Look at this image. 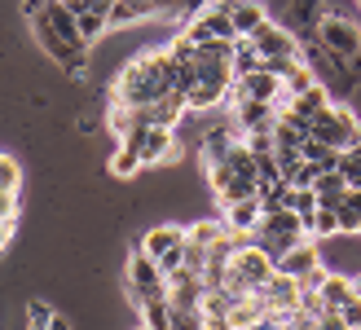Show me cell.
Returning <instances> with one entry per match:
<instances>
[{"label": "cell", "instance_id": "6da1fadb", "mask_svg": "<svg viewBox=\"0 0 361 330\" xmlns=\"http://www.w3.org/2000/svg\"><path fill=\"white\" fill-rule=\"evenodd\" d=\"M172 71H176V58L168 49H146L119 71V80L111 84V97L123 102V106H150V102H164L172 88Z\"/></svg>", "mask_w": 361, "mask_h": 330}, {"label": "cell", "instance_id": "7a4b0ae2", "mask_svg": "<svg viewBox=\"0 0 361 330\" xmlns=\"http://www.w3.org/2000/svg\"><path fill=\"white\" fill-rule=\"evenodd\" d=\"M44 9H49V5H44ZM27 23H31V31H35V44H40L71 80H84V71H88V44L58 35V27L49 23V13H35V18H27Z\"/></svg>", "mask_w": 361, "mask_h": 330}, {"label": "cell", "instance_id": "3957f363", "mask_svg": "<svg viewBox=\"0 0 361 330\" xmlns=\"http://www.w3.org/2000/svg\"><path fill=\"white\" fill-rule=\"evenodd\" d=\"M304 238H309V233H304V220H300L291 207H278V212H264V216H260V225H256V233H251V243H256L264 255H274V264H278L295 243H304Z\"/></svg>", "mask_w": 361, "mask_h": 330}, {"label": "cell", "instance_id": "277c9868", "mask_svg": "<svg viewBox=\"0 0 361 330\" xmlns=\"http://www.w3.org/2000/svg\"><path fill=\"white\" fill-rule=\"evenodd\" d=\"M274 255H264L256 243H243L238 251H233L229 255V273H225V286H233V291H238V295H256V291L269 282V278H274Z\"/></svg>", "mask_w": 361, "mask_h": 330}, {"label": "cell", "instance_id": "5b68a950", "mask_svg": "<svg viewBox=\"0 0 361 330\" xmlns=\"http://www.w3.org/2000/svg\"><path fill=\"white\" fill-rule=\"evenodd\" d=\"M123 291H128L133 308L150 304V300H168V273L137 247V251L128 255V269H123Z\"/></svg>", "mask_w": 361, "mask_h": 330}, {"label": "cell", "instance_id": "8992f818", "mask_svg": "<svg viewBox=\"0 0 361 330\" xmlns=\"http://www.w3.org/2000/svg\"><path fill=\"white\" fill-rule=\"evenodd\" d=\"M309 137L331 145V150H348L353 141H361V123H357V115L348 106H322L309 119Z\"/></svg>", "mask_w": 361, "mask_h": 330}, {"label": "cell", "instance_id": "52a82bcc", "mask_svg": "<svg viewBox=\"0 0 361 330\" xmlns=\"http://www.w3.org/2000/svg\"><path fill=\"white\" fill-rule=\"evenodd\" d=\"M180 31H185L194 44H203V40H238V31H233V23H229V9L221 5V0H207L203 9H194L185 23H180Z\"/></svg>", "mask_w": 361, "mask_h": 330}, {"label": "cell", "instance_id": "ba28073f", "mask_svg": "<svg viewBox=\"0 0 361 330\" xmlns=\"http://www.w3.org/2000/svg\"><path fill=\"white\" fill-rule=\"evenodd\" d=\"M119 145L137 150V159L146 163V168H154V163H168V159L176 154V137H172V128H154V123H137Z\"/></svg>", "mask_w": 361, "mask_h": 330}, {"label": "cell", "instance_id": "9c48e42d", "mask_svg": "<svg viewBox=\"0 0 361 330\" xmlns=\"http://www.w3.org/2000/svg\"><path fill=\"white\" fill-rule=\"evenodd\" d=\"M313 40L317 44H326L331 53H339V58H353V53L361 49V31L357 23H348V18H339V13H322L317 18V31H313Z\"/></svg>", "mask_w": 361, "mask_h": 330}, {"label": "cell", "instance_id": "30bf717a", "mask_svg": "<svg viewBox=\"0 0 361 330\" xmlns=\"http://www.w3.org/2000/svg\"><path fill=\"white\" fill-rule=\"evenodd\" d=\"M238 97H251V102H278L286 97V88H282V75H274V71H247V75L233 80L229 88V102H238Z\"/></svg>", "mask_w": 361, "mask_h": 330}, {"label": "cell", "instance_id": "8fae6325", "mask_svg": "<svg viewBox=\"0 0 361 330\" xmlns=\"http://www.w3.org/2000/svg\"><path fill=\"white\" fill-rule=\"evenodd\" d=\"M233 110V123H238V133H274V123H278V102H251V97H238V102H229Z\"/></svg>", "mask_w": 361, "mask_h": 330}, {"label": "cell", "instance_id": "7c38bea8", "mask_svg": "<svg viewBox=\"0 0 361 330\" xmlns=\"http://www.w3.org/2000/svg\"><path fill=\"white\" fill-rule=\"evenodd\" d=\"M207 181H212V194L221 198V207L238 203V198H256V194H260V185H256V181L238 176V172L229 168V163H216V168H207Z\"/></svg>", "mask_w": 361, "mask_h": 330}, {"label": "cell", "instance_id": "4fadbf2b", "mask_svg": "<svg viewBox=\"0 0 361 330\" xmlns=\"http://www.w3.org/2000/svg\"><path fill=\"white\" fill-rule=\"evenodd\" d=\"M247 40L256 44L260 58H295V53H300V40H295V35L286 31V27H278V23H269V18L247 35Z\"/></svg>", "mask_w": 361, "mask_h": 330}, {"label": "cell", "instance_id": "5bb4252c", "mask_svg": "<svg viewBox=\"0 0 361 330\" xmlns=\"http://www.w3.org/2000/svg\"><path fill=\"white\" fill-rule=\"evenodd\" d=\"M260 300H264L269 313H295V308H300V282L291 278V273L274 269V278L260 286Z\"/></svg>", "mask_w": 361, "mask_h": 330}, {"label": "cell", "instance_id": "9a60e30c", "mask_svg": "<svg viewBox=\"0 0 361 330\" xmlns=\"http://www.w3.org/2000/svg\"><path fill=\"white\" fill-rule=\"evenodd\" d=\"M243 141V133H238V123H221V128H207L203 133V168H216V163H221L233 145Z\"/></svg>", "mask_w": 361, "mask_h": 330}, {"label": "cell", "instance_id": "2e32d148", "mask_svg": "<svg viewBox=\"0 0 361 330\" xmlns=\"http://www.w3.org/2000/svg\"><path fill=\"white\" fill-rule=\"evenodd\" d=\"M278 269H282V273H291L295 282H300V278H309L313 269H322L317 243H313V238H304V243H295V247H291V251H286L282 260H278Z\"/></svg>", "mask_w": 361, "mask_h": 330}, {"label": "cell", "instance_id": "e0dca14e", "mask_svg": "<svg viewBox=\"0 0 361 330\" xmlns=\"http://www.w3.org/2000/svg\"><path fill=\"white\" fill-rule=\"evenodd\" d=\"M260 216H264L260 194H256V198H238V203H229V207H225V229L251 238V233H256V225H260Z\"/></svg>", "mask_w": 361, "mask_h": 330}, {"label": "cell", "instance_id": "ac0fdd59", "mask_svg": "<svg viewBox=\"0 0 361 330\" xmlns=\"http://www.w3.org/2000/svg\"><path fill=\"white\" fill-rule=\"evenodd\" d=\"M180 243H185V229H180V225H154V229H150L146 238H141L137 247H141V251H146L150 260L159 264V260H164L168 251H176Z\"/></svg>", "mask_w": 361, "mask_h": 330}, {"label": "cell", "instance_id": "d6986e66", "mask_svg": "<svg viewBox=\"0 0 361 330\" xmlns=\"http://www.w3.org/2000/svg\"><path fill=\"white\" fill-rule=\"evenodd\" d=\"M221 5L229 9V23H233L238 35H251L264 23V5H260V0H221Z\"/></svg>", "mask_w": 361, "mask_h": 330}, {"label": "cell", "instance_id": "ffe728a7", "mask_svg": "<svg viewBox=\"0 0 361 330\" xmlns=\"http://www.w3.org/2000/svg\"><path fill=\"white\" fill-rule=\"evenodd\" d=\"M317 295H322V304H326V308H344L353 300V278H344V273H322Z\"/></svg>", "mask_w": 361, "mask_h": 330}, {"label": "cell", "instance_id": "44dd1931", "mask_svg": "<svg viewBox=\"0 0 361 330\" xmlns=\"http://www.w3.org/2000/svg\"><path fill=\"white\" fill-rule=\"evenodd\" d=\"M313 194H317L322 207H339V203H344V194H348V181L339 176V172H317Z\"/></svg>", "mask_w": 361, "mask_h": 330}, {"label": "cell", "instance_id": "7402d4cb", "mask_svg": "<svg viewBox=\"0 0 361 330\" xmlns=\"http://www.w3.org/2000/svg\"><path fill=\"white\" fill-rule=\"evenodd\" d=\"M75 23H80V40L93 49L102 35H111V13L106 9H84V13H75Z\"/></svg>", "mask_w": 361, "mask_h": 330}, {"label": "cell", "instance_id": "603a6c76", "mask_svg": "<svg viewBox=\"0 0 361 330\" xmlns=\"http://www.w3.org/2000/svg\"><path fill=\"white\" fill-rule=\"evenodd\" d=\"M141 168H146V163H141L137 150H128V145H115V154L106 159V172H111L115 181H133Z\"/></svg>", "mask_w": 361, "mask_h": 330}, {"label": "cell", "instance_id": "cb8c5ba5", "mask_svg": "<svg viewBox=\"0 0 361 330\" xmlns=\"http://www.w3.org/2000/svg\"><path fill=\"white\" fill-rule=\"evenodd\" d=\"M317 84V75H313V66L309 62H295L291 71H286V75H282V88H286V97H300V93H309V88Z\"/></svg>", "mask_w": 361, "mask_h": 330}, {"label": "cell", "instance_id": "d4e9b609", "mask_svg": "<svg viewBox=\"0 0 361 330\" xmlns=\"http://www.w3.org/2000/svg\"><path fill=\"white\" fill-rule=\"evenodd\" d=\"M339 233H357L361 238V190H348L339 203Z\"/></svg>", "mask_w": 361, "mask_h": 330}, {"label": "cell", "instance_id": "484cf974", "mask_svg": "<svg viewBox=\"0 0 361 330\" xmlns=\"http://www.w3.org/2000/svg\"><path fill=\"white\" fill-rule=\"evenodd\" d=\"M260 53H256V44L247 40V35H238L233 40V75H247V71H260Z\"/></svg>", "mask_w": 361, "mask_h": 330}, {"label": "cell", "instance_id": "4316f807", "mask_svg": "<svg viewBox=\"0 0 361 330\" xmlns=\"http://www.w3.org/2000/svg\"><path fill=\"white\" fill-rule=\"evenodd\" d=\"M137 313L146 317L150 330H172V300H150V304H141Z\"/></svg>", "mask_w": 361, "mask_h": 330}, {"label": "cell", "instance_id": "83f0119b", "mask_svg": "<svg viewBox=\"0 0 361 330\" xmlns=\"http://www.w3.org/2000/svg\"><path fill=\"white\" fill-rule=\"evenodd\" d=\"M185 233L194 238L198 247H216V243H221V238H225L229 229H225V216H221V220H198V225H190Z\"/></svg>", "mask_w": 361, "mask_h": 330}, {"label": "cell", "instance_id": "f1b7e54d", "mask_svg": "<svg viewBox=\"0 0 361 330\" xmlns=\"http://www.w3.org/2000/svg\"><path fill=\"white\" fill-rule=\"evenodd\" d=\"M339 233V207H317V216H313V229H309V238L317 243V238H335Z\"/></svg>", "mask_w": 361, "mask_h": 330}, {"label": "cell", "instance_id": "f546056e", "mask_svg": "<svg viewBox=\"0 0 361 330\" xmlns=\"http://www.w3.org/2000/svg\"><path fill=\"white\" fill-rule=\"evenodd\" d=\"M0 190H5V194H18V190H23V168H18L9 154H0Z\"/></svg>", "mask_w": 361, "mask_h": 330}, {"label": "cell", "instance_id": "4dcf8cb0", "mask_svg": "<svg viewBox=\"0 0 361 330\" xmlns=\"http://www.w3.org/2000/svg\"><path fill=\"white\" fill-rule=\"evenodd\" d=\"M256 181H260V190L274 185V181H282V168H278V154H274V150H269V154H256Z\"/></svg>", "mask_w": 361, "mask_h": 330}, {"label": "cell", "instance_id": "1f68e13d", "mask_svg": "<svg viewBox=\"0 0 361 330\" xmlns=\"http://www.w3.org/2000/svg\"><path fill=\"white\" fill-rule=\"evenodd\" d=\"M27 317H31V326H27V330H44L53 317H58V308L44 304V300H31V304H27Z\"/></svg>", "mask_w": 361, "mask_h": 330}, {"label": "cell", "instance_id": "d6a6232c", "mask_svg": "<svg viewBox=\"0 0 361 330\" xmlns=\"http://www.w3.org/2000/svg\"><path fill=\"white\" fill-rule=\"evenodd\" d=\"M180 269H190V273H203L207 269V247H198L190 233H185V264H180Z\"/></svg>", "mask_w": 361, "mask_h": 330}, {"label": "cell", "instance_id": "836d02e7", "mask_svg": "<svg viewBox=\"0 0 361 330\" xmlns=\"http://www.w3.org/2000/svg\"><path fill=\"white\" fill-rule=\"evenodd\" d=\"M172 330H203V313L198 308H172Z\"/></svg>", "mask_w": 361, "mask_h": 330}, {"label": "cell", "instance_id": "e575fe53", "mask_svg": "<svg viewBox=\"0 0 361 330\" xmlns=\"http://www.w3.org/2000/svg\"><path fill=\"white\" fill-rule=\"evenodd\" d=\"M339 317H344V326H348V330H361V300L353 295L344 308H339Z\"/></svg>", "mask_w": 361, "mask_h": 330}, {"label": "cell", "instance_id": "d590c367", "mask_svg": "<svg viewBox=\"0 0 361 330\" xmlns=\"http://www.w3.org/2000/svg\"><path fill=\"white\" fill-rule=\"evenodd\" d=\"M44 330H71V317H62V313H58V317H53Z\"/></svg>", "mask_w": 361, "mask_h": 330}, {"label": "cell", "instance_id": "8d00e7d4", "mask_svg": "<svg viewBox=\"0 0 361 330\" xmlns=\"http://www.w3.org/2000/svg\"><path fill=\"white\" fill-rule=\"evenodd\" d=\"M348 71H353V75L361 80V49H357V53H353V58H348Z\"/></svg>", "mask_w": 361, "mask_h": 330}, {"label": "cell", "instance_id": "74e56055", "mask_svg": "<svg viewBox=\"0 0 361 330\" xmlns=\"http://www.w3.org/2000/svg\"><path fill=\"white\" fill-rule=\"evenodd\" d=\"M353 295H357V300H361V278H353Z\"/></svg>", "mask_w": 361, "mask_h": 330}, {"label": "cell", "instance_id": "f35d334b", "mask_svg": "<svg viewBox=\"0 0 361 330\" xmlns=\"http://www.w3.org/2000/svg\"><path fill=\"white\" fill-rule=\"evenodd\" d=\"M133 330H150V326H146V322H141V326H133Z\"/></svg>", "mask_w": 361, "mask_h": 330}]
</instances>
